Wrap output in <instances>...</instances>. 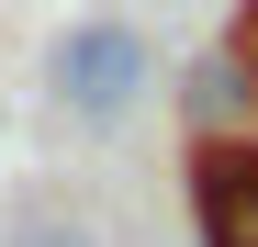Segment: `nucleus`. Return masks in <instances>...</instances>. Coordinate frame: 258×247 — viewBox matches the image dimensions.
Listing matches in <instances>:
<instances>
[{"label":"nucleus","instance_id":"nucleus-1","mask_svg":"<svg viewBox=\"0 0 258 247\" xmlns=\"http://www.w3.org/2000/svg\"><path fill=\"white\" fill-rule=\"evenodd\" d=\"M146 79H157V45H146L135 23H79L68 45H56V101H68V112H90V124L135 112Z\"/></svg>","mask_w":258,"mask_h":247},{"label":"nucleus","instance_id":"nucleus-2","mask_svg":"<svg viewBox=\"0 0 258 247\" xmlns=\"http://www.w3.org/2000/svg\"><path fill=\"white\" fill-rule=\"evenodd\" d=\"M191 214H202V247H258V135L191 146Z\"/></svg>","mask_w":258,"mask_h":247},{"label":"nucleus","instance_id":"nucleus-3","mask_svg":"<svg viewBox=\"0 0 258 247\" xmlns=\"http://www.w3.org/2000/svg\"><path fill=\"white\" fill-rule=\"evenodd\" d=\"M180 112H191V135H202V146H213V135H247V124H258V68H247L236 45L191 56V90H180Z\"/></svg>","mask_w":258,"mask_h":247},{"label":"nucleus","instance_id":"nucleus-4","mask_svg":"<svg viewBox=\"0 0 258 247\" xmlns=\"http://www.w3.org/2000/svg\"><path fill=\"white\" fill-rule=\"evenodd\" d=\"M236 56H247V68H258V0H247V23H236Z\"/></svg>","mask_w":258,"mask_h":247}]
</instances>
